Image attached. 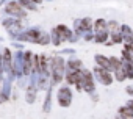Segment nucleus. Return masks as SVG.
<instances>
[{
    "label": "nucleus",
    "instance_id": "obj_13",
    "mask_svg": "<svg viewBox=\"0 0 133 119\" xmlns=\"http://www.w3.org/2000/svg\"><path fill=\"white\" fill-rule=\"evenodd\" d=\"M16 2H17L24 10L27 8V10H30V11H36V3H33L31 0H16Z\"/></svg>",
    "mask_w": 133,
    "mask_h": 119
},
{
    "label": "nucleus",
    "instance_id": "obj_11",
    "mask_svg": "<svg viewBox=\"0 0 133 119\" xmlns=\"http://www.w3.org/2000/svg\"><path fill=\"white\" fill-rule=\"evenodd\" d=\"M50 108H52V89H47V94H45V100H44L42 110H44V113H49Z\"/></svg>",
    "mask_w": 133,
    "mask_h": 119
},
{
    "label": "nucleus",
    "instance_id": "obj_16",
    "mask_svg": "<svg viewBox=\"0 0 133 119\" xmlns=\"http://www.w3.org/2000/svg\"><path fill=\"white\" fill-rule=\"evenodd\" d=\"M83 39L85 41H94V33H85V36H83Z\"/></svg>",
    "mask_w": 133,
    "mask_h": 119
},
{
    "label": "nucleus",
    "instance_id": "obj_18",
    "mask_svg": "<svg viewBox=\"0 0 133 119\" xmlns=\"http://www.w3.org/2000/svg\"><path fill=\"white\" fill-rule=\"evenodd\" d=\"M125 107H128L130 110H133V99H130V100L127 102V105H125Z\"/></svg>",
    "mask_w": 133,
    "mask_h": 119
},
{
    "label": "nucleus",
    "instance_id": "obj_10",
    "mask_svg": "<svg viewBox=\"0 0 133 119\" xmlns=\"http://www.w3.org/2000/svg\"><path fill=\"white\" fill-rule=\"evenodd\" d=\"M119 117L121 119H133V110L128 107H121L119 108Z\"/></svg>",
    "mask_w": 133,
    "mask_h": 119
},
{
    "label": "nucleus",
    "instance_id": "obj_17",
    "mask_svg": "<svg viewBox=\"0 0 133 119\" xmlns=\"http://www.w3.org/2000/svg\"><path fill=\"white\" fill-rule=\"evenodd\" d=\"M125 91H127V94H130V96L133 97V88H131V86H127V88H125Z\"/></svg>",
    "mask_w": 133,
    "mask_h": 119
},
{
    "label": "nucleus",
    "instance_id": "obj_7",
    "mask_svg": "<svg viewBox=\"0 0 133 119\" xmlns=\"http://www.w3.org/2000/svg\"><path fill=\"white\" fill-rule=\"evenodd\" d=\"M94 60H96V66H100V68H103V69L111 71L110 56H105V55H102V53H96V55H94Z\"/></svg>",
    "mask_w": 133,
    "mask_h": 119
},
{
    "label": "nucleus",
    "instance_id": "obj_1",
    "mask_svg": "<svg viewBox=\"0 0 133 119\" xmlns=\"http://www.w3.org/2000/svg\"><path fill=\"white\" fill-rule=\"evenodd\" d=\"M66 74V61L63 56H55L50 60V83L52 85H58L63 82Z\"/></svg>",
    "mask_w": 133,
    "mask_h": 119
},
{
    "label": "nucleus",
    "instance_id": "obj_12",
    "mask_svg": "<svg viewBox=\"0 0 133 119\" xmlns=\"http://www.w3.org/2000/svg\"><path fill=\"white\" fill-rule=\"evenodd\" d=\"M110 38V31H102V33H94V41L96 42H100V44H105Z\"/></svg>",
    "mask_w": 133,
    "mask_h": 119
},
{
    "label": "nucleus",
    "instance_id": "obj_2",
    "mask_svg": "<svg viewBox=\"0 0 133 119\" xmlns=\"http://www.w3.org/2000/svg\"><path fill=\"white\" fill-rule=\"evenodd\" d=\"M92 74H94V78L97 82H100V85H103V86H110L113 83V80H114L113 72L108 71V69H103L100 66H96L92 69Z\"/></svg>",
    "mask_w": 133,
    "mask_h": 119
},
{
    "label": "nucleus",
    "instance_id": "obj_4",
    "mask_svg": "<svg viewBox=\"0 0 133 119\" xmlns=\"http://www.w3.org/2000/svg\"><path fill=\"white\" fill-rule=\"evenodd\" d=\"M82 85H83V91H86L88 94H92L96 91V78L92 71L82 68Z\"/></svg>",
    "mask_w": 133,
    "mask_h": 119
},
{
    "label": "nucleus",
    "instance_id": "obj_5",
    "mask_svg": "<svg viewBox=\"0 0 133 119\" xmlns=\"http://www.w3.org/2000/svg\"><path fill=\"white\" fill-rule=\"evenodd\" d=\"M5 13L6 14H10L11 17H16V19H24V17H27V13H25V10L17 3V2H8V5L5 6Z\"/></svg>",
    "mask_w": 133,
    "mask_h": 119
},
{
    "label": "nucleus",
    "instance_id": "obj_14",
    "mask_svg": "<svg viewBox=\"0 0 133 119\" xmlns=\"http://www.w3.org/2000/svg\"><path fill=\"white\" fill-rule=\"evenodd\" d=\"M113 77H114L117 82H124V80L127 78L125 71H124V64H122V68H119V69H114V71H113Z\"/></svg>",
    "mask_w": 133,
    "mask_h": 119
},
{
    "label": "nucleus",
    "instance_id": "obj_15",
    "mask_svg": "<svg viewBox=\"0 0 133 119\" xmlns=\"http://www.w3.org/2000/svg\"><path fill=\"white\" fill-rule=\"evenodd\" d=\"M6 100H10V96H6L3 91H0V103H5Z\"/></svg>",
    "mask_w": 133,
    "mask_h": 119
},
{
    "label": "nucleus",
    "instance_id": "obj_9",
    "mask_svg": "<svg viewBox=\"0 0 133 119\" xmlns=\"http://www.w3.org/2000/svg\"><path fill=\"white\" fill-rule=\"evenodd\" d=\"M92 30L94 33H102V31H108V25L105 19H97L92 22Z\"/></svg>",
    "mask_w": 133,
    "mask_h": 119
},
{
    "label": "nucleus",
    "instance_id": "obj_6",
    "mask_svg": "<svg viewBox=\"0 0 133 119\" xmlns=\"http://www.w3.org/2000/svg\"><path fill=\"white\" fill-rule=\"evenodd\" d=\"M36 96H38V86L33 83H28L25 88V100L28 103H33L36 100Z\"/></svg>",
    "mask_w": 133,
    "mask_h": 119
},
{
    "label": "nucleus",
    "instance_id": "obj_20",
    "mask_svg": "<svg viewBox=\"0 0 133 119\" xmlns=\"http://www.w3.org/2000/svg\"><path fill=\"white\" fill-rule=\"evenodd\" d=\"M2 3H3V0H0V6H2Z\"/></svg>",
    "mask_w": 133,
    "mask_h": 119
},
{
    "label": "nucleus",
    "instance_id": "obj_8",
    "mask_svg": "<svg viewBox=\"0 0 133 119\" xmlns=\"http://www.w3.org/2000/svg\"><path fill=\"white\" fill-rule=\"evenodd\" d=\"M83 68V63L77 58H69L68 63H66V71H78Z\"/></svg>",
    "mask_w": 133,
    "mask_h": 119
},
{
    "label": "nucleus",
    "instance_id": "obj_19",
    "mask_svg": "<svg viewBox=\"0 0 133 119\" xmlns=\"http://www.w3.org/2000/svg\"><path fill=\"white\" fill-rule=\"evenodd\" d=\"M31 2L36 3V5H41V3H42V0H31Z\"/></svg>",
    "mask_w": 133,
    "mask_h": 119
},
{
    "label": "nucleus",
    "instance_id": "obj_3",
    "mask_svg": "<svg viewBox=\"0 0 133 119\" xmlns=\"http://www.w3.org/2000/svg\"><path fill=\"white\" fill-rule=\"evenodd\" d=\"M56 100H58V105L63 107V108H68L72 103V91H71L69 85H64V86H59L58 88Z\"/></svg>",
    "mask_w": 133,
    "mask_h": 119
}]
</instances>
